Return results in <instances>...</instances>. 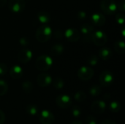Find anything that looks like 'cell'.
Segmentation results:
<instances>
[{"label": "cell", "instance_id": "1", "mask_svg": "<svg viewBox=\"0 0 125 124\" xmlns=\"http://www.w3.org/2000/svg\"><path fill=\"white\" fill-rule=\"evenodd\" d=\"M35 36L38 42L42 43L46 42L52 36V29L47 24H43L37 29Z\"/></svg>", "mask_w": 125, "mask_h": 124}, {"label": "cell", "instance_id": "2", "mask_svg": "<svg viewBox=\"0 0 125 124\" xmlns=\"http://www.w3.org/2000/svg\"><path fill=\"white\" fill-rule=\"evenodd\" d=\"M53 65V59L48 55L39 56L35 61V67L40 71H47Z\"/></svg>", "mask_w": 125, "mask_h": 124}, {"label": "cell", "instance_id": "3", "mask_svg": "<svg viewBox=\"0 0 125 124\" xmlns=\"http://www.w3.org/2000/svg\"><path fill=\"white\" fill-rule=\"evenodd\" d=\"M99 80H100V85L103 87H105V88L109 87L114 83V75L109 70L103 71L100 75Z\"/></svg>", "mask_w": 125, "mask_h": 124}, {"label": "cell", "instance_id": "4", "mask_svg": "<svg viewBox=\"0 0 125 124\" xmlns=\"http://www.w3.org/2000/svg\"><path fill=\"white\" fill-rule=\"evenodd\" d=\"M94 75V70L88 66L81 67L78 71V77L80 80L83 81L89 80Z\"/></svg>", "mask_w": 125, "mask_h": 124}, {"label": "cell", "instance_id": "5", "mask_svg": "<svg viewBox=\"0 0 125 124\" xmlns=\"http://www.w3.org/2000/svg\"><path fill=\"white\" fill-rule=\"evenodd\" d=\"M101 9L103 12L111 15L116 12L117 7L113 0H103L101 2Z\"/></svg>", "mask_w": 125, "mask_h": 124}, {"label": "cell", "instance_id": "6", "mask_svg": "<svg viewBox=\"0 0 125 124\" xmlns=\"http://www.w3.org/2000/svg\"><path fill=\"white\" fill-rule=\"evenodd\" d=\"M91 39L94 45L97 46H103L107 42V36L102 31H97L92 34Z\"/></svg>", "mask_w": 125, "mask_h": 124}, {"label": "cell", "instance_id": "7", "mask_svg": "<svg viewBox=\"0 0 125 124\" xmlns=\"http://www.w3.org/2000/svg\"><path fill=\"white\" fill-rule=\"evenodd\" d=\"M25 0H9L8 6L10 10L14 13L22 12L25 8Z\"/></svg>", "mask_w": 125, "mask_h": 124}, {"label": "cell", "instance_id": "8", "mask_svg": "<svg viewBox=\"0 0 125 124\" xmlns=\"http://www.w3.org/2000/svg\"><path fill=\"white\" fill-rule=\"evenodd\" d=\"M56 105L62 109H67L70 107L72 105L71 98L66 94L59 95L56 99Z\"/></svg>", "mask_w": 125, "mask_h": 124}, {"label": "cell", "instance_id": "9", "mask_svg": "<svg viewBox=\"0 0 125 124\" xmlns=\"http://www.w3.org/2000/svg\"><path fill=\"white\" fill-rule=\"evenodd\" d=\"M39 120L41 124H53L55 121V118L51 112L45 110L40 113Z\"/></svg>", "mask_w": 125, "mask_h": 124}, {"label": "cell", "instance_id": "10", "mask_svg": "<svg viewBox=\"0 0 125 124\" xmlns=\"http://www.w3.org/2000/svg\"><path fill=\"white\" fill-rule=\"evenodd\" d=\"M64 35L71 42H75L80 39V32L75 28H69V29H67L65 31Z\"/></svg>", "mask_w": 125, "mask_h": 124}, {"label": "cell", "instance_id": "11", "mask_svg": "<svg viewBox=\"0 0 125 124\" xmlns=\"http://www.w3.org/2000/svg\"><path fill=\"white\" fill-rule=\"evenodd\" d=\"M106 107H107V105L104 101L97 100V101H94L92 104L91 110L94 114L100 115V114H102L103 113H104L105 111Z\"/></svg>", "mask_w": 125, "mask_h": 124}, {"label": "cell", "instance_id": "12", "mask_svg": "<svg viewBox=\"0 0 125 124\" xmlns=\"http://www.w3.org/2000/svg\"><path fill=\"white\" fill-rule=\"evenodd\" d=\"M18 61L22 63V64H26L28 63L32 58V52L26 48V49H23L21 50H20L18 53Z\"/></svg>", "mask_w": 125, "mask_h": 124}, {"label": "cell", "instance_id": "13", "mask_svg": "<svg viewBox=\"0 0 125 124\" xmlns=\"http://www.w3.org/2000/svg\"><path fill=\"white\" fill-rule=\"evenodd\" d=\"M37 83L40 87H47L52 83V77L47 73H41L37 76Z\"/></svg>", "mask_w": 125, "mask_h": 124}, {"label": "cell", "instance_id": "14", "mask_svg": "<svg viewBox=\"0 0 125 124\" xmlns=\"http://www.w3.org/2000/svg\"><path fill=\"white\" fill-rule=\"evenodd\" d=\"M92 23L97 26H103L105 23L106 19L105 17L101 13H94L91 17Z\"/></svg>", "mask_w": 125, "mask_h": 124}, {"label": "cell", "instance_id": "15", "mask_svg": "<svg viewBox=\"0 0 125 124\" xmlns=\"http://www.w3.org/2000/svg\"><path fill=\"white\" fill-rule=\"evenodd\" d=\"M23 74V69L18 65L13 66L10 70V75L11 77L13 79H15V80H18V79H20L21 77H22Z\"/></svg>", "mask_w": 125, "mask_h": 124}, {"label": "cell", "instance_id": "16", "mask_svg": "<svg viewBox=\"0 0 125 124\" xmlns=\"http://www.w3.org/2000/svg\"><path fill=\"white\" fill-rule=\"evenodd\" d=\"M93 31L94 27L91 24L85 23L81 27V31L84 35V39H91V36L93 33Z\"/></svg>", "mask_w": 125, "mask_h": 124}, {"label": "cell", "instance_id": "17", "mask_svg": "<svg viewBox=\"0 0 125 124\" xmlns=\"http://www.w3.org/2000/svg\"><path fill=\"white\" fill-rule=\"evenodd\" d=\"M99 56L103 61L109 60L112 56V51L108 48H102L99 51Z\"/></svg>", "mask_w": 125, "mask_h": 124}, {"label": "cell", "instance_id": "18", "mask_svg": "<svg viewBox=\"0 0 125 124\" xmlns=\"http://www.w3.org/2000/svg\"><path fill=\"white\" fill-rule=\"evenodd\" d=\"M37 19L40 21V23H41L42 25L47 24L48 23H49V21L51 20V16H50L49 13H48L47 12L40 11L37 14Z\"/></svg>", "mask_w": 125, "mask_h": 124}, {"label": "cell", "instance_id": "19", "mask_svg": "<svg viewBox=\"0 0 125 124\" xmlns=\"http://www.w3.org/2000/svg\"><path fill=\"white\" fill-rule=\"evenodd\" d=\"M64 46L61 44H56L53 46H52L51 49V55L55 56H59L62 55L64 53Z\"/></svg>", "mask_w": 125, "mask_h": 124}, {"label": "cell", "instance_id": "20", "mask_svg": "<svg viewBox=\"0 0 125 124\" xmlns=\"http://www.w3.org/2000/svg\"><path fill=\"white\" fill-rule=\"evenodd\" d=\"M26 112L29 115L35 116L38 114V107L34 104H29L26 107Z\"/></svg>", "mask_w": 125, "mask_h": 124}, {"label": "cell", "instance_id": "21", "mask_svg": "<svg viewBox=\"0 0 125 124\" xmlns=\"http://www.w3.org/2000/svg\"><path fill=\"white\" fill-rule=\"evenodd\" d=\"M114 50L119 54H123L125 52V43L123 40L116 41L114 43Z\"/></svg>", "mask_w": 125, "mask_h": 124}, {"label": "cell", "instance_id": "22", "mask_svg": "<svg viewBox=\"0 0 125 124\" xmlns=\"http://www.w3.org/2000/svg\"><path fill=\"white\" fill-rule=\"evenodd\" d=\"M108 108L112 113H118L121 110L122 106H121L120 102L117 101H113L109 104Z\"/></svg>", "mask_w": 125, "mask_h": 124}, {"label": "cell", "instance_id": "23", "mask_svg": "<svg viewBox=\"0 0 125 124\" xmlns=\"http://www.w3.org/2000/svg\"><path fill=\"white\" fill-rule=\"evenodd\" d=\"M33 83L29 80H26V81H24L23 83H22V89L23 91L26 93V94H30L32 90H33Z\"/></svg>", "mask_w": 125, "mask_h": 124}, {"label": "cell", "instance_id": "24", "mask_svg": "<svg viewBox=\"0 0 125 124\" xmlns=\"http://www.w3.org/2000/svg\"><path fill=\"white\" fill-rule=\"evenodd\" d=\"M52 83H53V87L58 90L62 89L64 87V82L60 77H56L53 80H52Z\"/></svg>", "mask_w": 125, "mask_h": 124}, {"label": "cell", "instance_id": "25", "mask_svg": "<svg viewBox=\"0 0 125 124\" xmlns=\"http://www.w3.org/2000/svg\"><path fill=\"white\" fill-rule=\"evenodd\" d=\"M89 94L92 96H97L101 94V87L98 85H94L89 88Z\"/></svg>", "mask_w": 125, "mask_h": 124}, {"label": "cell", "instance_id": "26", "mask_svg": "<svg viewBox=\"0 0 125 124\" xmlns=\"http://www.w3.org/2000/svg\"><path fill=\"white\" fill-rule=\"evenodd\" d=\"M74 99H75V101L78 102H82L83 101L86 100V94L85 92L82 91H77L75 95H74Z\"/></svg>", "mask_w": 125, "mask_h": 124}, {"label": "cell", "instance_id": "27", "mask_svg": "<svg viewBox=\"0 0 125 124\" xmlns=\"http://www.w3.org/2000/svg\"><path fill=\"white\" fill-rule=\"evenodd\" d=\"M7 90H8L7 83L3 80H0V96L6 94V93L7 92Z\"/></svg>", "mask_w": 125, "mask_h": 124}, {"label": "cell", "instance_id": "28", "mask_svg": "<svg viewBox=\"0 0 125 124\" xmlns=\"http://www.w3.org/2000/svg\"><path fill=\"white\" fill-rule=\"evenodd\" d=\"M81 107H79V106H78V105H74L73 107H72V109H71V113H72V115H73V117H75V118H78V117H80L81 116Z\"/></svg>", "mask_w": 125, "mask_h": 124}, {"label": "cell", "instance_id": "29", "mask_svg": "<svg viewBox=\"0 0 125 124\" xmlns=\"http://www.w3.org/2000/svg\"><path fill=\"white\" fill-rule=\"evenodd\" d=\"M88 64L91 66H97L98 64V58L95 55H91L88 58Z\"/></svg>", "mask_w": 125, "mask_h": 124}, {"label": "cell", "instance_id": "30", "mask_svg": "<svg viewBox=\"0 0 125 124\" xmlns=\"http://www.w3.org/2000/svg\"><path fill=\"white\" fill-rule=\"evenodd\" d=\"M116 20L118 24L119 25H124L125 22V16L123 13H118L116 15Z\"/></svg>", "mask_w": 125, "mask_h": 124}, {"label": "cell", "instance_id": "31", "mask_svg": "<svg viewBox=\"0 0 125 124\" xmlns=\"http://www.w3.org/2000/svg\"><path fill=\"white\" fill-rule=\"evenodd\" d=\"M19 43L21 44V46L26 47L29 44V40L28 37H22L19 39Z\"/></svg>", "mask_w": 125, "mask_h": 124}, {"label": "cell", "instance_id": "32", "mask_svg": "<svg viewBox=\"0 0 125 124\" xmlns=\"http://www.w3.org/2000/svg\"><path fill=\"white\" fill-rule=\"evenodd\" d=\"M86 124H97V119L92 115H89L86 118Z\"/></svg>", "mask_w": 125, "mask_h": 124}, {"label": "cell", "instance_id": "33", "mask_svg": "<svg viewBox=\"0 0 125 124\" xmlns=\"http://www.w3.org/2000/svg\"><path fill=\"white\" fill-rule=\"evenodd\" d=\"M7 72V67L4 63H0V76L4 75Z\"/></svg>", "mask_w": 125, "mask_h": 124}, {"label": "cell", "instance_id": "34", "mask_svg": "<svg viewBox=\"0 0 125 124\" xmlns=\"http://www.w3.org/2000/svg\"><path fill=\"white\" fill-rule=\"evenodd\" d=\"M117 9L121 10L122 12H124L125 10V0H120L118 3V5H116Z\"/></svg>", "mask_w": 125, "mask_h": 124}, {"label": "cell", "instance_id": "35", "mask_svg": "<svg viewBox=\"0 0 125 124\" xmlns=\"http://www.w3.org/2000/svg\"><path fill=\"white\" fill-rule=\"evenodd\" d=\"M77 17L79 20H85L87 17L86 12L84 11H79L77 13Z\"/></svg>", "mask_w": 125, "mask_h": 124}, {"label": "cell", "instance_id": "36", "mask_svg": "<svg viewBox=\"0 0 125 124\" xmlns=\"http://www.w3.org/2000/svg\"><path fill=\"white\" fill-rule=\"evenodd\" d=\"M63 36H64V35L63 34V33H62V31H60V30H56V31L54 32V37H55L56 39H62V38L63 37Z\"/></svg>", "mask_w": 125, "mask_h": 124}, {"label": "cell", "instance_id": "37", "mask_svg": "<svg viewBox=\"0 0 125 124\" xmlns=\"http://www.w3.org/2000/svg\"><path fill=\"white\" fill-rule=\"evenodd\" d=\"M5 121V115L4 113L0 110V124H4Z\"/></svg>", "mask_w": 125, "mask_h": 124}, {"label": "cell", "instance_id": "38", "mask_svg": "<svg viewBox=\"0 0 125 124\" xmlns=\"http://www.w3.org/2000/svg\"><path fill=\"white\" fill-rule=\"evenodd\" d=\"M101 124H117L115 121H112V120H109V119H107V120H104Z\"/></svg>", "mask_w": 125, "mask_h": 124}, {"label": "cell", "instance_id": "39", "mask_svg": "<svg viewBox=\"0 0 125 124\" xmlns=\"http://www.w3.org/2000/svg\"><path fill=\"white\" fill-rule=\"evenodd\" d=\"M7 1V0H0V7H4V6L6 4Z\"/></svg>", "mask_w": 125, "mask_h": 124}, {"label": "cell", "instance_id": "40", "mask_svg": "<svg viewBox=\"0 0 125 124\" xmlns=\"http://www.w3.org/2000/svg\"><path fill=\"white\" fill-rule=\"evenodd\" d=\"M71 124H82V123L81 121H75L72 122Z\"/></svg>", "mask_w": 125, "mask_h": 124}]
</instances>
